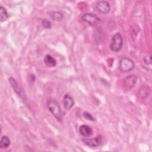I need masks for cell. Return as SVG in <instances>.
<instances>
[{
    "label": "cell",
    "mask_w": 152,
    "mask_h": 152,
    "mask_svg": "<svg viewBox=\"0 0 152 152\" xmlns=\"http://www.w3.org/2000/svg\"><path fill=\"white\" fill-rule=\"evenodd\" d=\"M47 106L49 110L53 115V116L58 121L62 119V110L61 106L56 100L49 98L47 100Z\"/></svg>",
    "instance_id": "cell-1"
},
{
    "label": "cell",
    "mask_w": 152,
    "mask_h": 152,
    "mask_svg": "<svg viewBox=\"0 0 152 152\" xmlns=\"http://www.w3.org/2000/svg\"><path fill=\"white\" fill-rule=\"evenodd\" d=\"M123 46V39L120 33H116L112 37L110 48L112 51L118 52L120 51Z\"/></svg>",
    "instance_id": "cell-2"
},
{
    "label": "cell",
    "mask_w": 152,
    "mask_h": 152,
    "mask_svg": "<svg viewBox=\"0 0 152 152\" xmlns=\"http://www.w3.org/2000/svg\"><path fill=\"white\" fill-rule=\"evenodd\" d=\"M134 68V61L128 57H123L119 61V68L124 72H128Z\"/></svg>",
    "instance_id": "cell-3"
},
{
    "label": "cell",
    "mask_w": 152,
    "mask_h": 152,
    "mask_svg": "<svg viewBox=\"0 0 152 152\" xmlns=\"http://www.w3.org/2000/svg\"><path fill=\"white\" fill-rule=\"evenodd\" d=\"M81 19L83 21L91 26L97 25L100 21V18L97 15L92 13L84 14L81 17Z\"/></svg>",
    "instance_id": "cell-4"
},
{
    "label": "cell",
    "mask_w": 152,
    "mask_h": 152,
    "mask_svg": "<svg viewBox=\"0 0 152 152\" xmlns=\"http://www.w3.org/2000/svg\"><path fill=\"white\" fill-rule=\"evenodd\" d=\"M96 9L102 14H107L110 10V5L107 1H98L95 3Z\"/></svg>",
    "instance_id": "cell-5"
},
{
    "label": "cell",
    "mask_w": 152,
    "mask_h": 152,
    "mask_svg": "<svg viewBox=\"0 0 152 152\" xmlns=\"http://www.w3.org/2000/svg\"><path fill=\"white\" fill-rule=\"evenodd\" d=\"M137 77L135 75H129L124 80V87L126 90L131 89L136 84Z\"/></svg>",
    "instance_id": "cell-6"
},
{
    "label": "cell",
    "mask_w": 152,
    "mask_h": 152,
    "mask_svg": "<svg viewBox=\"0 0 152 152\" xmlns=\"http://www.w3.org/2000/svg\"><path fill=\"white\" fill-rule=\"evenodd\" d=\"M102 141V137L101 135H98L93 138H86L83 140V141L84 142L86 145L88 147H96L99 146Z\"/></svg>",
    "instance_id": "cell-7"
},
{
    "label": "cell",
    "mask_w": 152,
    "mask_h": 152,
    "mask_svg": "<svg viewBox=\"0 0 152 152\" xmlns=\"http://www.w3.org/2000/svg\"><path fill=\"white\" fill-rule=\"evenodd\" d=\"M62 104L64 109L69 110L74 106L75 102L73 98L69 94H65L63 97Z\"/></svg>",
    "instance_id": "cell-8"
},
{
    "label": "cell",
    "mask_w": 152,
    "mask_h": 152,
    "mask_svg": "<svg viewBox=\"0 0 152 152\" xmlns=\"http://www.w3.org/2000/svg\"><path fill=\"white\" fill-rule=\"evenodd\" d=\"M79 132L84 137H89L93 135V131L91 126L84 124L80 126Z\"/></svg>",
    "instance_id": "cell-9"
},
{
    "label": "cell",
    "mask_w": 152,
    "mask_h": 152,
    "mask_svg": "<svg viewBox=\"0 0 152 152\" xmlns=\"http://www.w3.org/2000/svg\"><path fill=\"white\" fill-rule=\"evenodd\" d=\"M44 62L47 66L50 68L54 67L56 65V61L52 56L49 54H46L45 55Z\"/></svg>",
    "instance_id": "cell-10"
},
{
    "label": "cell",
    "mask_w": 152,
    "mask_h": 152,
    "mask_svg": "<svg viewBox=\"0 0 152 152\" xmlns=\"http://www.w3.org/2000/svg\"><path fill=\"white\" fill-rule=\"evenodd\" d=\"M47 14L53 20L55 21H61L63 18V14L59 11H49Z\"/></svg>",
    "instance_id": "cell-11"
},
{
    "label": "cell",
    "mask_w": 152,
    "mask_h": 152,
    "mask_svg": "<svg viewBox=\"0 0 152 152\" xmlns=\"http://www.w3.org/2000/svg\"><path fill=\"white\" fill-rule=\"evenodd\" d=\"M9 83H10L11 87H12V88L14 89V90L15 91V92L20 96V97H21V90L17 83V82L16 81V80L11 77L9 78Z\"/></svg>",
    "instance_id": "cell-12"
},
{
    "label": "cell",
    "mask_w": 152,
    "mask_h": 152,
    "mask_svg": "<svg viewBox=\"0 0 152 152\" xmlns=\"http://www.w3.org/2000/svg\"><path fill=\"white\" fill-rule=\"evenodd\" d=\"M11 144L10 139L6 135L2 137L0 141V147L1 148H7Z\"/></svg>",
    "instance_id": "cell-13"
},
{
    "label": "cell",
    "mask_w": 152,
    "mask_h": 152,
    "mask_svg": "<svg viewBox=\"0 0 152 152\" xmlns=\"http://www.w3.org/2000/svg\"><path fill=\"white\" fill-rule=\"evenodd\" d=\"M9 17V15L5 8L2 7V5L0 6V20L1 22L5 21L7 20Z\"/></svg>",
    "instance_id": "cell-14"
},
{
    "label": "cell",
    "mask_w": 152,
    "mask_h": 152,
    "mask_svg": "<svg viewBox=\"0 0 152 152\" xmlns=\"http://www.w3.org/2000/svg\"><path fill=\"white\" fill-rule=\"evenodd\" d=\"M150 92V89L148 87L145 86L142 87L139 91V94L141 97V98H146L148 97Z\"/></svg>",
    "instance_id": "cell-15"
},
{
    "label": "cell",
    "mask_w": 152,
    "mask_h": 152,
    "mask_svg": "<svg viewBox=\"0 0 152 152\" xmlns=\"http://www.w3.org/2000/svg\"><path fill=\"white\" fill-rule=\"evenodd\" d=\"M42 25L43 26V27L47 29H50L52 27V25H51V23L50 22V21L48 19L44 18L42 21Z\"/></svg>",
    "instance_id": "cell-16"
},
{
    "label": "cell",
    "mask_w": 152,
    "mask_h": 152,
    "mask_svg": "<svg viewBox=\"0 0 152 152\" xmlns=\"http://www.w3.org/2000/svg\"><path fill=\"white\" fill-rule=\"evenodd\" d=\"M83 116H84V117L86 119H88V120H89V121H95V120H96L95 118L93 117V116L91 114H90V113L87 112H84Z\"/></svg>",
    "instance_id": "cell-17"
},
{
    "label": "cell",
    "mask_w": 152,
    "mask_h": 152,
    "mask_svg": "<svg viewBox=\"0 0 152 152\" xmlns=\"http://www.w3.org/2000/svg\"><path fill=\"white\" fill-rule=\"evenodd\" d=\"M144 61L145 64L147 65L151 64V55L149 54V55H147V56H145L144 57Z\"/></svg>",
    "instance_id": "cell-18"
}]
</instances>
